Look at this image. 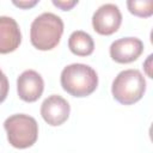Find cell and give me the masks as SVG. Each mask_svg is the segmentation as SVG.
Returning a JSON list of instances; mask_svg holds the SVG:
<instances>
[{
	"label": "cell",
	"mask_w": 153,
	"mask_h": 153,
	"mask_svg": "<svg viewBox=\"0 0 153 153\" xmlns=\"http://www.w3.org/2000/svg\"><path fill=\"white\" fill-rule=\"evenodd\" d=\"M146 92V80L139 69H124L120 72L111 85V93L115 100L123 105H131L139 102Z\"/></svg>",
	"instance_id": "cell-3"
},
{
	"label": "cell",
	"mask_w": 153,
	"mask_h": 153,
	"mask_svg": "<svg viewBox=\"0 0 153 153\" xmlns=\"http://www.w3.org/2000/svg\"><path fill=\"white\" fill-rule=\"evenodd\" d=\"M122 24V13L117 5L104 4L99 6L92 16L93 30L103 36L115 33Z\"/></svg>",
	"instance_id": "cell-5"
},
{
	"label": "cell",
	"mask_w": 153,
	"mask_h": 153,
	"mask_svg": "<svg viewBox=\"0 0 153 153\" xmlns=\"http://www.w3.org/2000/svg\"><path fill=\"white\" fill-rule=\"evenodd\" d=\"M44 91V80L42 75L33 71H24L17 79V92L22 100L33 103L38 100Z\"/></svg>",
	"instance_id": "cell-8"
},
{
	"label": "cell",
	"mask_w": 153,
	"mask_h": 153,
	"mask_svg": "<svg viewBox=\"0 0 153 153\" xmlns=\"http://www.w3.org/2000/svg\"><path fill=\"white\" fill-rule=\"evenodd\" d=\"M62 88L73 97H87L98 86L97 72L85 63H71L66 66L60 76Z\"/></svg>",
	"instance_id": "cell-2"
},
{
	"label": "cell",
	"mask_w": 153,
	"mask_h": 153,
	"mask_svg": "<svg viewBox=\"0 0 153 153\" xmlns=\"http://www.w3.org/2000/svg\"><path fill=\"white\" fill-rule=\"evenodd\" d=\"M22 43V32L12 17L0 16V54L14 51Z\"/></svg>",
	"instance_id": "cell-9"
},
{
	"label": "cell",
	"mask_w": 153,
	"mask_h": 153,
	"mask_svg": "<svg viewBox=\"0 0 153 153\" xmlns=\"http://www.w3.org/2000/svg\"><path fill=\"white\" fill-rule=\"evenodd\" d=\"M14 6L19 7V8H24V10H27V8H31L33 7L35 5L38 4V0H20V1H16L13 0L12 1Z\"/></svg>",
	"instance_id": "cell-14"
},
{
	"label": "cell",
	"mask_w": 153,
	"mask_h": 153,
	"mask_svg": "<svg viewBox=\"0 0 153 153\" xmlns=\"http://www.w3.org/2000/svg\"><path fill=\"white\" fill-rule=\"evenodd\" d=\"M7 140L11 146L19 149L31 147L38 139L37 121L26 114H14L4 122Z\"/></svg>",
	"instance_id": "cell-4"
},
{
	"label": "cell",
	"mask_w": 153,
	"mask_h": 153,
	"mask_svg": "<svg viewBox=\"0 0 153 153\" xmlns=\"http://www.w3.org/2000/svg\"><path fill=\"white\" fill-rule=\"evenodd\" d=\"M71 112L69 103L59 94H51L47 97L41 105V116L42 118L53 127L63 124Z\"/></svg>",
	"instance_id": "cell-6"
},
{
	"label": "cell",
	"mask_w": 153,
	"mask_h": 153,
	"mask_svg": "<svg viewBox=\"0 0 153 153\" xmlns=\"http://www.w3.org/2000/svg\"><path fill=\"white\" fill-rule=\"evenodd\" d=\"M68 48L76 56H88L94 50V42L90 33L76 30L68 38Z\"/></svg>",
	"instance_id": "cell-10"
},
{
	"label": "cell",
	"mask_w": 153,
	"mask_h": 153,
	"mask_svg": "<svg viewBox=\"0 0 153 153\" xmlns=\"http://www.w3.org/2000/svg\"><path fill=\"white\" fill-rule=\"evenodd\" d=\"M8 88H10L8 79L0 69V103H2L6 99V97L8 94Z\"/></svg>",
	"instance_id": "cell-12"
},
{
	"label": "cell",
	"mask_w": 153,
	"mask_h": 153,
	"mask_svg": "<svg viewBox=\"0 0 153 153\" xmlns=\"http://www.w3.org/2000/svg\"><path fill=\"white\" fill-rule=\"evenodd\" d=\"M127 7L131 14L140 17V18H148L153 14V1L152 0H145V1L128 0Z\"/></svg>",
	"instance_id": "cell-11"
},
{
	"label": "cell",
	"mask_w": 153,
	"mask_h": 153,
	"mask_svg": "<svg viewBox=\"0 0 153 153\" xmlns=\"http://www.w3.org/2000/svg\"><path fill=\"white\" fill-rule=\"evenodd\" d=\"M63 33V20L55 13L44 12L37 16L30 26V42L42 51L54 49Z\"/></svg>",
	"instance_id": "cell-1"
},
{
	"label": "cell",
	"mask_w": 153,
	"mask_h": 153,
	"mask_svg": "<svg viewBox=\"0 0 153 153\" xmlns=\"http://www.w3.org/2000/svg\"><path fill=\"white\" fill-rule=\"evenodd\" d=\"M143 51V42L137 37H123L111 43L109 53L117 63H130L140 57Z\"/></svg>",
	"instance_id": "cell-7"
},
{
	"label": "cell",
	"mask_w": 153,
	"mask_h": 153,
	"mask_svg": "<svg viewBox=\"0 0 153 153\" xmlns=\"http://www.w3.org/2000/svg\"><path fill=\"white\" fill-rule=\"evenodd\" d=\"M53 5L62 11H69L78 5V0H53Z\"/></svg>",
	"instance_id": "cell-13"
}]
</instances>
